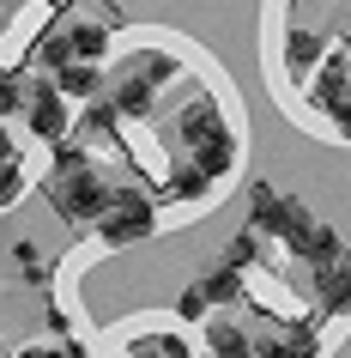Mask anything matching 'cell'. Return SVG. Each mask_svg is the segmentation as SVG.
I'll list each match as a JSON object with an SVG mask.
<instances>
[{"mask_svg":"<svg viewBox=\"0 0 351 358\" xmlns=\"http://www.w3.org/2000/svg\"><path fill=\"white\" fill-rule=\"evenodd\" d=\"M43 189H49V207H55L67 225H97V219H103V207H110V194H115V189H103V176H97V170L49 176Z\"/></svg>","mask_w":351,"mask_h":358,"instance_id":"obj_1","label":"cell"},{"mask_svg":"<svg viewBox=\"0 0 351 358\" xmlns=\"http://www.w3.org/2000/svg\"><path fill=\"white\" fill-rule=\"evenodd\" d=\"M151 231H158V213H151V201L140 189H115L110 207H103V219H97V237L110 249H128V243H146Z\"/></svg>","mask_w":351,"mask_h":358,"instance_id":"obj_2","label":"cell"},{"mask_svg":"<svg viewBox=\"0 0 351 358\" xmlns=\"http://www.w3.org/2000/svg\"><path fill=\"white\" fill-rule=\"evenodd\" d=\"M315 298H321V316H351V249H339L327 267H315Z\"/></svg>","mask_w":351,"mask_h":358,"instance_id":"obj_3","label":"cell"},{"mask_svg":"<svg viewBox=\"0 0 351 358\" xmlns=\"http://www.w3.org/2000/svg\"><path fill=\"white\" fill-rule=\"evenodd\" d=\"M237 152H242V140L230 128H218V134H206L200 146H188V164L200 170L206 182H218V176H230L237 170Z\"/></svg>","mask_w":351,"mask_h":358,"instance_id":"obj_4","label":"cell"},{"mask_svg":"<svg viewBox=\"0 0 351 358\" xmlns=\"http://www.w3.org/2000/svg\"><path fill=\"white\" fill-rule=\"evenodd\" d=\"M24 115H31V134H43L49 146H61V140H67V97H61L55 85H37V92H31V103H24Z\"/></svg>","mask_w":351,"mask_h":358,"instance_id":"obj_5","label":"cell"},{"mask_svg":"<svg viewBox=\"0 0 351 358\" xmlns=\"http://www.w3.org/2000/svg\"><path fill=\"white\" fill-rule=\"evenodd\" d=\"M285 249H291L297 262H309V267H327V262H333V255H339L345 243H339V231H333V225L309 219V225H297L291 237H285Z\"/></svg>","mask_w":351,"mask_h":358,"instance_id":"obj_6","label":"cell"},{"mask_svg":"<svg viewBox=\"0 0 351 358\" xmlns=\"http://www.w3.org/2000/svg\"><path fill=\"white\" fill-rule=\"evenodd\" d=\"M206 352H212V358H255V340L242 334L230 316H218L212 328H206Z\"/></svg>","mask_w":351,"mask_h":358,"instance_id":"obj_7","label":"cell"},{"mask_svg":"<svg viewBox=\"0 0 351 358\" xmlns=\"http://www.w3.org/2000/svg\"><path fill=\"white\" fill-rule=\"evenodd\" d=\"M315 61H321V37H315V31H291V37H285V73L309 79Z\"/></svg>","mask_w":351,"mask_h":358,"instance_id":"obj_8","label":"cell"},{"mask_svg":"<svg viewBox=\"0 0 351 358\" xmlns=\"http://www.w3.org/2000/svg\"><path fill=\"white\" fill-rule=\"evenodd\" d=\"M97 85H103L97 61H73V67H61V73H55V92H61V97H91Z\"/></svg>","mask_w":351,"mask_h":358,"instance_id":"obj_9","label":"cell"},{"mask_svg":"<svg viewBox=\"0 0 351 358\" xmlns=\"http://www.w3.org/2000/svg\"><path fill=\"white\" fill-rule=\"evenodd\" d=\"M200 292H206V303H237V298H242V267L218 262V267L200 280Z\"/></svg>","mask_w":351,"mask_h":358,"instance_id":"obj_10","label":"cell"},{"mask_svg":"<svg viewBox=\"0 0 351 358\" xmlns=\"http://www.w3.org/2000/svg\"><path fill=\"white\" fill-rule=\"evenodd\" d=\"M128 358H188V340L182 334H140Z\"/></svg>","mask_w":351,"mask_h":358,"instance_id":"obj_11","label":"cell"},{"mask_svg":"<svg viewBox=\"0 0 351 358\" xmlns=\"http://www.w3.org/2000/svg\"><path fill=\"white\" fill-rule=\"evenodd\" d=\"M67 37H73V55L79 61H103V55H110V31H103V24H73Z\"/></svg>","mask_w":351,"mask_h":358,"instance_id":"obj_12","label":"cell"},{"mask_svg":"<svg viewBox=\"0 0 351 358\" xmlns=\"http://www.w3.org/2000/svg\"><path fill=\"white\" fill-rule=\"evenodd\" d=\"M285 346H291V358H315V352H321V322H315V316L291 322V328H285Z\"/></svg>","mask_w":351,"mask_h":358,"instance_id":"obj_13","label":"cell"},{"mask_svg":"<svg viewBox=\"0 0 351 358\" xmlns=\"http://www.w3.org/2000/svg\"><path fill=\"white\" fill-rule=\"evenodd\" d=\"M73 170H91V152L79 146V140H61V146H55V164H49V176H73Z\"/></svg>","mask_w":351,"mask_h":358,"instance_id":"obj_14","label":"cell"},{"mask_svg":"<svg viewBox=\"0 0 351 358\" xmlns=\"http://www.w3.org/2000/svg\"><path fill=\"white\" fill-rule=\"evenodd\" d=\"M37 61H43V67H55V73H61V67H73V37H43L37 43Z\"/></svg>","mask_w":351,"mask_h":358,"instance_id":"obj_15","label":"cell"},{"mask_svg":"<svg viewBox=\"0 0 351 358\" xmlns=\"http://www.w3.org/2000/svg\"><path fill=\"white\" fill-rule=\"evenodd\" d=\"M260 255V231H242V237H230V249H224V262L230 267H248Z\"/></svg>","mask_w":351,"mask_h":358,"instance_id":"obj_16","label":"cell"},{"mask_svg":"<svg viewBox=\"0 0 351 358\" xmlns=\"http://www.w3.org/2000/svg\"><path fill=\"white\" fill-rule=\"evenodd\" d=\"M24 103H31V92H24L13 73H0V122H6L13 110H24Z\"/></svg>","mask_w":351,"mask_h":358,"instance_id":"obj_17","label":"cell"},{"mask_svg":"<svg viewBox=\"0 0 351 358\" xmlns=\"http://www.w3.org/2000/svg\"><path fill=\"white\" fill-rule=\"evenodd\" d=\"M19 194H24V170H19V158H13V164H0V207H13Z\"/></svg>","mask_w":351,"mask_h":358,"instance_id":"obj_18","label":"cell"},{"mask_svg":"<svg viewBox=\"0 0 351 358\" xmlns=\"http://www.w3.org/2000/svg\"><path fill=\"white\" fill-rule=\"evenodd\" d=\"M176 310H182V322H194V316H206L212 303H206V292H200V285H188V292H182V303H176Z\"/></svg>","mask_w":351,"mask_h":358,"instance_id":"obj_19","label":"cell"},{"mask_svg":"<svg viewBox=\"0 0 351 358\" xmlns=\"http://www.w3.org/2000/svg\"><path fill=\"white\" fill-rule=\"evenodd\" d=\"M327 122H333V134H339V140H351V92H345V97H339V103L327 110Z\"/></svg>","mask_w":351,"mask_h":358,"instance_id":"obj_20","label":"cell"},{"mask_svg":"<svg viewBox=\"0 0 351 358\" xmlns=\"http://www.w3.org/2000/svg\"><path fill=\"white\" fill-rule=\"evenodd\" d=\"M255 358H291V346H285V340H260Z\"/></svg>","mask_w":351,"mask_h":358,"instance_id":"obj_21","label":"cell"},{"mask_svg":"<svg viewBox=\"0 0 351 358\" xmlns=\"http://www.w3.org/2000/svg\"><path fill=\"white\" fill-rule=\"evenodd\" d=\"M13 158H19V146H13V134L0 128V164H13Z\"/></svg>","mask_w":351,"mask_h":358,"instance_id":"obj_22","label":"cell"},{"mask_svg":"<svg viewBox=\"0 0 351 358\" xmlns=\"http://www.w3.org/2000/svg\"><path fill=\"white\" fill-rule=\"evenodd\" d=\"M19 358H67V352H55V346H24Z\"/></svg>","mask_w":351,"mask_h":358,"instance_id":"obj_23","label":"cell"},{"mask_svg":"<svg viewBox=\"0 0 351 358\" xmlns=\"http://www.w3.org/2000/svg\"><path fill=\"white\" fill-rule=\"evenodd\" d=\"M206 358H212V352H206Z\"/></svg>","mask_w":351,"mask_h":358,"instance_id":"obj_24","label":"cell"}]
</instances>
